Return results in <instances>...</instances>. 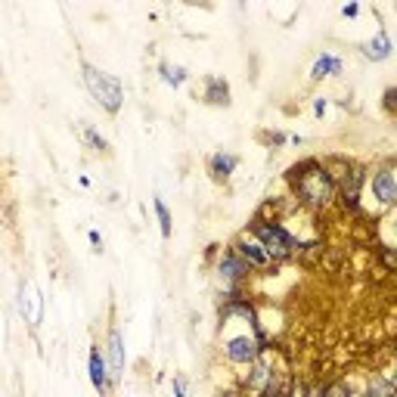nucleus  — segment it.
<instances>
[{"mask_svg":"<svg viewBox=\"0 0 397 397\" xmlns=\"http://www.w3.org/2000/svg\"><path fill=\"white\" fill-rule=\"evenodd\" d=\"M285 177H289V183H292V192L298 196L295 202H301V205H308L314 211H323V208L332 205L335 183H332V177L326 174L323 162H317V158H304V162L292 165Z\"/></svg>","mask_w":397,"mask_h":397,"instance_id":"1","label":"nucleus"},{"mask_svg":"<svg viewBox=\"0 0 397 397\" xmlns=\"http://www.w3.org/2000/svg\"><path fill=\"white\" fill-rule=\"evenodd\" d=\"M249 233L261 242V249L267 251V258L273 261V264L295 258V255H298V249H301V242L295 239V236L285 230L280 221H273V217H261L258 214L255 221L249 224Z\"/></svg>","mask_w":397,"mask_h":397,"instance_id":"2","label":"nucleus"},{"mask_svg":"<svg viewBox=\"0 0 397 397\" xmlns=\"http://www.w3.org/2000/svg\"><path fill=\"white\" fill-rule=\"evenodd\" d=\"M81 72H84V84H87V90H90V97L97 99L99 106L106 109V112H118L124 103V94H121V84H118L112 75H106V72H99L97 65H90V62H84L81 65Z\"/></svg>","mask_w":397,"mask_h":397,"instance_id":"3","label":"nucleus"},{"mask_svg":"<svg viewBox=\"0 0 397 397\" xmlns=\"http://www.w3.org/2000/svg\"><path fill=\"white\" fill-rule=\"evenodd\" d=\"M261 351H264V342L258 339V329H242V332L224 339V357L233 366H251L261 357Z\"/></svg>","mask_w":397,"mask_h":397,"instance_id":"4","label":"nucleus"},{"mask_svg":"<svg viewBox=\"0 0 397 397\" xmlns=\"http://www.w3.org/2000/svg\"><path fill=\"white\" fill-rule=\"evenodd\" d=\"M363 183H366V171L357 165H348V171L339 183H335V196L342 199V208L348 211H357L360 202H363Z\"/></svg>","mask_w":397,"mask_h":397,"instance_id":"5","label":"nucleus"},{"mask_svg":"<svg viewBox=\"0 0 397 397\" xmlns=\"http://www.w3.org/2000/svg\"><path fill=\"white\" fill-rule=\"evenodd\" d=\"M363 187L373 190V199L379 211H388L397 202V180H394V171L391 168H379V171L366 174V183Z\"/></svg>","mask_w":397,"mask_h":397,"instance_id":"6","label":"nucleus"},{"mask_svg":"<svg viewBox=\"0 0 397 397\" xmlns=\"http://www.w3.org/2000/svg\"><path fill=\"white\" fill-rule=\"evenodd\" d=\"M230 249H233V251H236V255H239L242 261H246V264H249L251 270H270V267H273V261L267 258V251L261 249V242H258L251 233H242V236L233 242Z\"/></svg>","mask_w":397,"mask_h":397,"instance_id":"7","label":"nucleus"},{"mask_svg":"<svg viewBox=\"0 0 397 397\" xmlns=\"http://www.w3.org/2000/svg\"><path fill=\"white\" fill-rule=\"evenodd\" d=\"M202 99L208 106H230V84H227L221 75H208L202 81Z\"/></svg>","mask_w":397,"mask_h":397,"instance_id":"8","label":"nucleus"},{"mask_svg":"<svg viewBox=\"0 0 397 397\" xmlns=\"http://www.w3.org/2000/svg\"><path fill=\"white\" fill-rule=\"evenodd\" d=\"M87 369H90V382H94V388L103 397H109V385H112V379H109V366H106V357L99 354V348H90Z\"/></svg>","mask_w":397,"mask_h":397,"instance_id":"9","label":"nucleus"},{"mask_svg":"<svg viewBox=\"0 0 397 397\" xmlns=\"http://www.w3.org/2000/svg\"><path fill=\"white\" fill-rule=\"evenodd\" d=\"M106 366H109V379H112V382H118V379H121V369H124V344H121V332H118V329H112V332H109Z\"/></svg>","mask_w":397,"mask_h":397,"instance_id":"10","label":"nucleus"},{"mask_svg":"<svg viewBox=\"0 0 397 397\" xmlns=\"http://www.w3.org/2000/svg\"><path fill=\"white\" fill-rule=\"evenodd\" d=\"M236 165H239V158H236L233 152H214V156L208 158V174L214 177L217 183H224V180H230Z\"/></svg>","mask_w":397,"mask_h":397,"instance_id":"11","label":"nucleus"},{"mask_svg":"<svg viewBox=\"0 0 397 397\" xmlns=\"http://www.w3.org/2000/svg\"><path fill=\"white\" fill-rule=\"evenodd\" d=\"M335 75H342V59L335 53H326L317 56L314 69H310V81H323V78H335Z\"/></svg>","mask_w":397,"mask_h":397,"instance_id":"12","label":"nucleus"},{"mask_svg":"<svg viewBox=\"0 0 397 397\" xmlns=\"http://www.w3.org/2000/svg\"><path fill=\"white\" fill-rule=\"evenodd\" d=\"M363 56H366V59H376V62H382V59H388V56H391V38H388L385 31H379L376 40L363 44Z\"/></svg>","mask_w":397,"mask_h":397,"instance_id":"13","label":"nucleus"},{"mask_svg":"<svg viewBox=\"0 0 397 397\" xmlns=\"http://www.w3.org/2000/svg\"><path fill=\"white\" fill-rule=\"evenodd\" d=\"M22 308H25V304H31V310H28V317H25V320H28V323L31 326H38V320H40V308H44V301H40V295H38V289H35V285H22Z\"/></svg>","mask_w":397,"mask_h":397,"instance_id":"14","label":"nucleus"},{"mask_svg":"<svg viewBox=\"0 0 397 397\" xmlns=\"http://www.w3.org/2000/svg\"><path fill=\"white\" fill-rule=\"evenodd\" d=\"M158 75H162V81L168 87H183V81H187V69L183 65H171V62L158 65Z\"/></svg>","mask_w":397,"mask_h":397,"instance_id":"15","label":"nucleus"},{"mask_svg":"<svg viewBox=\"0 0 397 397\" xmlns=\"http://www.w3.org/2000/svg\"><path fill=\"white\" fill-rule=\"evenodd\" d=\"M81 140L87 143L94 152H109V143H106V137L103 134H97L94 128H87V124H81Z\"/></svg>","mask_w":397,"mask_h":397,"instance_id":"16","label":"nucleus"},{"mask_svg":"<svg viewBox=\"0 0 397 397\" xmlns=\"http://www.w3.org/2000/svg\"><path fill=\"white\" fill-rule=\"evenodd\" d=\"M152 205H156V214H158V227H162V236L165 239H171V211H168V205L162 199L156 196V202H152Z\"/></svg>","mask_w":397,"mask_h":397,"instance_id":"17","label":"nucleus"},{"mask_svg":"<svg viewBox=\"0 0 397 397\" xmlns=\"http://www.w3.org/2000/svg\"><path fill=\"white\" fill-rule=\"evenodd\" d=\"M323 397H351V385L348 382H332L323 388Z\"/></svg>","mask_w":397,"mask_h":397,"instance_id":"18","label":"nucleus"},{"mask_svg":"<svg viewBox=\"0 0 397 397\" xmlns=\"http://www.w3.org/2000/svg\"><path fill=\"white\" fill-rule=\"evenodd\" d=\"M261 397H289V385H280V382H276V376H273V382H270L267 394H261Z\"/></svg>","mask_w":397,"mask_h":397,"instance_id":"19","label":"nucleus"},{"mask_svg":"<svg viewBox=\"0 0 397 397\" xmlns=\"http://www.w3.org/2000/svg\"><path fill=\"white\" fill-rule=\"evenodd\" d=\"M379 258H382V264H385L388 273H391V270H394V249L382 246V249H379Z\"/></svg>","mask_w":397,"mask_h":397,"instance_id":"20","label":"nucleus"},{"mask_svg":"<svg viewBox=\"0 0 397 397\" xmlns=\"http://www.w3.org/2000/svg\"><path fill=\"white\" fill-rule=\"evenodd\" d=\"M174 397H190V388H187V379L183 376H174Z\"/></svg>","mask_w":397,"mask_h":397,"instance_id":"21","label":"nucleus"},{"mask_svg":"<svg viewBox=\"0 0 397 397\" xmlns=\"http://www.w3.org/2000/svg\"><path fill=\"white\" fill-rule=\"evenodd\" d=\"M264 140L270 143V146H283V143H289L292 137H289V134H283V131H273V134H267Z\"/></svg>","mask_w":397,"mask_h":397,"instance_id":"22","label":"nucleus"},{"mask_svg":"<svg viewBox=\"0 0 397 397\" xmlns=\"http://www.w3.org/2000/svg\"><path fill=\"white\" fill-rule=\"evenodd\" d=\"M394 106H397V90L388 87L385 90V109H388V112H394Z\"/></svg>","mask_w":397,"mask_h":397,"instance_id":"23","label":"nucleus"},{"mask_svg":"<svg viewBox=\"0 0 397 397\" xmlns=\"http://www.w3.org/2000/svg\"><path fill=\"white\" fill-rule=\"evenodd\" d=\"M90 246H94L97 251H103V236H99L97 230H90Z\"/></svg>","mask_w":397,"mask_h":397,"instance_id":"24","label":"nucleus"},{"mask_svg":"<svg viewBox=\"0 0 397 397\" xmlns=\"http://www.w3.org/2000/svg\"><path fill=\"white\" fill-rule=\"evenodd\" d=\"M342 13H344V16H348V19H354V16H357V13H360V6H357V4H348V6H344V10H342Z\"/></svg>","mask_w":397,"mask_h":397,"instance_id":"25","label":"nucleus"},{"mask_svg":"<svg viewBox=\"0 0 397 397\" xmlns=\"http://www.w3.org/2000/svg\"><path fill=\"white\" fill-rule=\"evenodd\" d=\"M323 112H326V99H323V97H320V99H317V103H314V115H323Z\"/></svg>","mask_w":397,"mask_h":397,"instance_id":"26","label":"nucleus"},{"mask_svg":"<svg viewBox=\"0 0 397 397\" xmlns=\"http://www.w3.org/2000/svg\"><path fill=\"white\" fill-rule=\"evenodd\" d=\"M308 397H323V391H320V388H317V391H310Z\"/></svg>","mask_w":397,"mask_h":397,"instance_id":"27","label":"nucleus"}]
</instances>
